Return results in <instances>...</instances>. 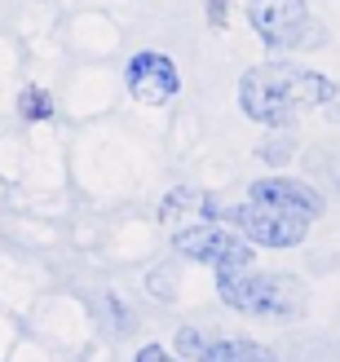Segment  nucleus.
<instances>
[{
    "label": "nucleus",
    "mask_w": 340,
    "mask_h": 362,
    "mask_svg": "<svg viewBox=\"0 0 340 362\" xmlns=\"http://www.w3.org/2000/svg\"><path fill=\"white\" fill-rule=\"evenodd\" d=\"M336 98H340L336 80H327L323 71L296 66V62H265V66L243 71V80H239L243 115L265 124V129H292L300 111L332 106Z\"/></svg>",
    "instance_id": "1"
},
{
    "label": "nucleus",
    "mask_w": 340,
    "mask_h": 362,
    "mask_svg": "<svg viewBox=\"0 0 340 362\" xmlns=\"http://www.w3.org/2000/svg\"><path fill=\"white\" fill-rule=\"evenodd\" d=\"M217 296L235 314L292 322L305 314V283L296 274H257V269H230L217 274Z\"/></svg>",
    "instance_id": "2"
},
{
    "label": "nucleus",
    "mask_w": 340,
    "mask_h": 362,
    "mask_svg": "<svg viewBox=\"0 0 340 362\" xmlns=\"http://www.w3.org/2000/svg\"><path fill=\"white\" fill-rule=\"evenodd\" d=\"M247 27L261 35V45L274 53H296V49H318L327 45L323 23L310 18L305 0H247Z\"/></svg>",
    "instance_id": "3"
},
{
    "label": "nucleus",
    "mask_w": 340,
    "mask_h": 362,
    "mask_svg": "<svg viewBox=\"0 0 340 362\" xmlns=\"http://www.w3.org/2000/svg\"><path fill=\"white\" fill-rule=\"evenodd\" d=\"M217 221H230V226H239V234L247 243H261V247H300L305 243V234H310V221L305 216H296V212H283V208H270V204H221V216Z\"/></svg>",
    "instance_id": "4"
},
{
    "label": "nucleus",
    "mask_w": 340,
    "mask_h": 362,
    "mask_svg": "<svg viewBox=\"0 0 340 362\" xmlns=\"http://www.w3.org/2000/svg\"><path fill=\"white\" fill-rule=\"evenodd\" d=\"M172 247L182 252V257L199 261V265H212L217 274H230V269H252V257H257V252L247 247L243 234L225 230V226H217V221H204V226L177 230Z\"/></svg>",
    "instance_id": "5"
},
{
    "label": "nucleus",
    "mask_w": 340,
    "mask_h": 362,
    "mask_svg": "<svg viewBox=\"0 0 340 362\" xmlns=\"http://www.w3.org/2000/svg\"><path fill=\"white\" fill-rule=\"evenodd\" d=\"M124 84H129L133 102H141V106H168L177 93H182L177 62L168 58V53H155V49L133 53L129 66H124Z\"/></svg>",
    "instance_id": "6"
},
{
    "label": "nucleus",
    "mask_w": 340,
    "mask_h": 362,
    "mask_svg": "<svg viewBox=\"0 0 340 362\" xmlns=\"http://www.w3.org/2000/svg\"><path fill=\"white\" fill-rule=\"evenodd\" d=\"M247 199L252 204H270V208H283V212H296L305 216V221H314V216H323V194H318L310 181L300 177H261L247 186Z\"/></svg>",
    "instance_id": "7"
},
{
    "label": "nucleus",
    "mask_w": 340,
    "mask_h": 362,
    "mask_svg": "<svg viewBox=\"0 0 340 362\" xmlns=\"http://www.w3.org/2000/svg\"><path fill=\"white\" fill-rule=\"evenodd\" d=\"M199 362H279V354L265 349L261 340H247V336H212L208 354Z\"/></svg>",
    "instance_id": "8"
},
{
    "label": "nucleus",
    "mask_w": 340,
    "mask_h": 362,
    "mask_svg": "<svg viewBox=\"0 0 340 362\" xmlns=\"http://www.w3.org/2000/svg\"><path fill=\"white\" fill-rule=\"evenodd\" d=\"M257 155H261L270 168H283V164H288V159L296 155V137H292V129H283V133H274L270 141H261Z\"/></svg>",
    "instance_id": "9"
},
{
    "label": "nucleus",
    "mask_w": 340,
    "mask_h": 362,
    "mask_svg": "<svg viewBox=\"0 0 340 362\" xmlns=\"http://www.w3.org/2000/svg\"><path fill=\"white\" fill-rule=\"evenodd\" d=\"M18 115L23 119H53V98L45 88H23V98H18Z\"/></svg>",
    "instance_id": "10"
},
{
    "label": "nucleus",
    "mask_w": 340,
    "mask_h": 362,
    "mask_svg": "<svg viewBox=\"0 0 340 362\" xmlns=\"http://www.w3.org/2000/svg\"><path fill=\"white\" fill-rule=\"evenodd\" d=\"M133 362H186V358H177V354H168L164 345H141Z\"/></svg>",
    "instance_id": "11"
},
{
    "label": "nucleus",
    "mask_w": 340,
    "mask_h": 362,
    "mask_svg": "<svg viewBox=\"0 0 340 362\" xmlns=\"http://www.w3.org/2000/svg\"><path fill=\"white\" fill-rule=\"evenodd\" d=\"M151 292H155L159 300H172V296H177V287L168 283V269H155V274H151Z\"/></svg>",
    "instance_id": "12"
},
{
    "label": "nucleus",
    "mask_w": 340,
    "mask_h": 362,
    "mask_svg": "<svg viewBox=\"0 0 340 362\" xmlns=\"http://www.w3.org/2000/svg\"><path fill=\"white\" fill-rule=\"evenodd\" d=\"M208 23L217 27V31H225V23H230V0H208Z\"/></svg>",
    "instance_id": "13"
}]
</instances>
